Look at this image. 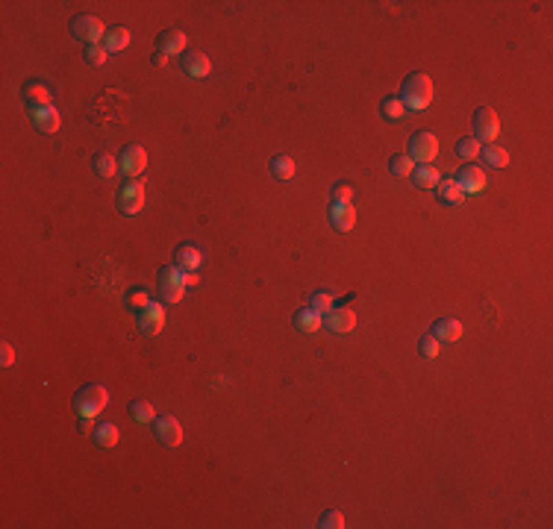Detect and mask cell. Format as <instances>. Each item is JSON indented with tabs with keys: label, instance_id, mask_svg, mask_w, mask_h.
<instances>
[{
	"label": "cell",
	"instance_id": "cell-1",
	"mask_svg": "<svg viewBox=\"0 0 553 529\" xmlns=\"http://www.w3.org/2000/svg\"><path fill=\"white\" fill-rule=\"evenodd\" d=\"M401 103L412 112H424L433 103V80L427 74H409L401 88Z\"/></svg>",
	"mask_w": 553,
	"mask_h": 529
},
{
	"label": "cell",
	"instance_id": "cell-2",
	"mask_svg": "<svg viewBox=\"0 0 553 529\" xmlns=\"http://www.w3.org/2000/svg\"><path fill=\"white\" fill-rule=\"evenodd\" d=\"M109 403V388L101 382H88L83 385L74 397V406H77V415L80 417H97Z\"/></svg>",
	"mask_w": 553,
	"mask_h": 529
},
{
	"label": "cell",
	"instance_id": "cell-3",
	"mask_svg": "<svg viewBox=\"0 0 553 529\" xmlns=\"http://www.w3.org/2000/svg\"><path fill=\"white\" fill-rule=\"evenodd\" d=\"M474 132H477L480 145H492V141L501 136V121H497V112L492 106H480L474 112Z\"/></svg>",
	"mask_w": 553,
	"mask_h": 529
},
{
	"label": "cell",
	"instance_id": "cell-4",
	"mask_svg": "<svg viewBox=\"0 0 553 529\" xmlns=\"http://www.w3.org/2000/svg\"><path fill=\"white\" fill-rule=\"evenodd\" d=\"M439 153V138L433 136V132H415L412 138H409V153L406 156L418 162V165H430L436 159Z\"/></svg>",
	"mask_w": 553,
	"mask_h": 529
},
{
	"label": "cell",
	"instance_id": "cell-5",
	"mask_svg": "<svg viewBox=\"0 0 553 529\" xmlns=\"http://www.w3.org/2000/svg\"><path fill=\"white\" fill-rule=\"evenodd\" d=\"M71 32L80 41H86V44H101L103 39H106V27H103V21L101 18H94V15H77L74 21H71Z\"/></svg>",
	"mask_w": 553,
	"mask_h": 529
},
{
	"label": "cell",
	"instance_id": "cell-6",
	"mask_svg": "<svg viewBox=\"0 0 553 529\" xmlns=\"http://www.w3.org/2000/svg\"><path fill=\"white\" fill-rule=\"evenodd\" d=\"M118 209L124 215H139L141 209H145V183L130 180L124 189L118 191Z\"/></svg>",
	"mask_w": 553,
	"mask_h": 529
},
{
	"label": "cell",
	"instance_id": "cell-7",
	"mask_svg": "<svg viewBox=\"0 0 553 529\" xmlns=\"http://www.w3.org/2000/svg\"><path fill=\"white\" fill-rule=\"evenodd\" d=\"M118 165H121V174H127L130 180H139L141 171L148 168V153H145V147H141V145H127L124 150H121Z\"/></svg>",
	"mask_w": 553,
	"mask_h": 529
},
{
	"label": "cell",
	"instance_id": "cell-8",
	"mask_svg": "<svg viewBox=\"0 0 553 529\" xmlns=\"http://www.w3.org/2000/svg\"><path fill=\"white\" fill-rule=\"evenodd\" d=\"M324 326L336 335H348L356 326V312L350 306H333L330 312H324Z\"/></svg>",
	"mask_w": 553,
	"mask_h": 529
},
{
	"label": "cell",
	"instance_id": "cell-9",
	"mask_svg": "<svg viewBox=\"0 0 553 529\" xmlns=\"http://www.w3.org/2000/svg\"><path fill=\"white\" fill-rule=\"evenodd\" d=\"M153 433H157V438L162 441L165 447L183 444V424L177 421L174 415H159L157 421H153Z\"/></svg>",
	"mask_w": 553,
	"mask_h": 529
},
{
	"label": "cell",
	"instance_id": "cell-10",
	"mask_svg": "<svg viewBox=\"0 0 553 529\" xmlns=\"http://www.w3.org/2000/svg\"><path fill=\"white\" fill-rule=\"evenodd\" d=\"M139 329H141L145 335H159L162 329H165V309H162L157 300H150V303L139 312Z\"/></svg>",
	"mask_w": 553,
	"mask_h": 529
},
{
	"label": "cell",
	"instance_id": "cell-11",
	"mask_svg": "<svg viewBox=\"0 0 553 529\" xmlns=\"http://www.w3.org/2000/svg\"><path fill=\"white\" fill-rule=\"evenodd\" d=\"M30 118H32V127L39 132H57L62 127V118H59L57 106H36V109H30Z\"/></svg>",
	"mask_w": 553,
	"mask_h": 529
},
{
	"label": "cell",
	"instance_id": "cell-12",
	"mask_svg": "<svg viewBox=\"0 0 553 529\" xmlns=\"http://www.w3.org/2000/svg\"><path fill=\"white\" fill-rule=\"evenodd\" d=\"M456 183H459V189L465 191V197L480 194L485 189V171H480L477 165H465V168L456 174Z\"/></svg>",
	"mask_w": 553,
	"mask_h": 529
},
{
	"label": "cell",
	"instance_id": "cell-13",
	"mask_svg": "<svg viewBox=\"0 0 553 529\" xmlns=\"http://www.w3.org/2000/svg\"><path fill=\"white\" fill-rule=\"evenodd\" d=\"M330 224L339 233H350L356 227V209H353V203H330Z\"/></svg>",
	"mask_w": 553,
	"mask_h": 529
},
{
	"label": "cell",
	"instance_id": "cell-14",
	"mask_svg": "<svg viewBox=\"0 0 553 529\" xmlns=\"http://www.w3.org/2000/svg\"><path fill=\"white\" fill-rule=\"evenodd\" d=\"M21 97L27 101V106L30 109H36V106H53L50 101V88L44 85V83H39V80H27L24 83V88H21Z\"/></svg>",
	"mask_w": 553,
	"mask_h": 529
},
{
	"label": "cell",
	"instance_id": "cell-15",
	"mask_svg": "<svg viewBox=\"0 0 553 529\" xmlns=\"http://www.w3.org/2000/svg\"><path fill=\"white\" fill-rule=\"evenodd\" d=\"M185 44H189L185 32H180V30H165L162 36L157 39V50H162L165 56H177V53L185 50Z\"/></svg>",
	"mask_w": 553,
	"mask_h": 529
},
{
	"label": "cell",
	"instance_id": "cell-16",
	"mask_svg": "<svg viewBox=\"0 0 553 529\" xmlns=\"http://www.w3.org/2000/svg\"><path fill=\"white\" fill-rule=\"evenodd\" d=\"M183 68H185V74H189L192 80H206V76L212 74V62H209L203 53H185Z\"/></svg>",
	"mask_w": 553,
	"mask_h": 529
},
{
	"label": "cell",
	"instance_id": "cell-17",
	"mask_svg": "<svg viewBox=\"0 0 553 529\" xmlns=\"http://www.w3.org/2000/svg\"><path fill=\"white\" fill-rule=\"evenodd\" d=\"M433 335L439 341H445V344H453V341L462 338V324L456 321V318H439V321L433 324Z\"/></svg>",
	"mask_w": 553,
	"mask_h": 529
},
{
	"label": "cell",
	"instance_id": "cell-18",
	"mask_svg": "<svg viewBox=\"0 0 553 529\" xmlns=\"http://www.w3.org/2000/svg\"><path fill=\"white\" fill-rule=\"evenodd\" d=\"M201 262H203V253L197 247H192V245H183V247L174 250V264L177 268H183V271H197L201 268Z\"/></svg>",
	"mask_w": 553,
	"mask_h": 529
},
{
	"label": "cell",
	"instance_id": "cell-19",
	"mask_svg": "<svg viewBox=\"0 0 553 529\" xmlns=\"http://www.w3.org/2000/svg\"><path fill=\"white\" fill-rule=\"evenodd\" d=\"M321 324H324V315L315 312V309H309V306H306V309H301V312H294V326L301 329V333H306V335L318 333Z\"/></svg>",
	"mask_w": 553,
	"mask_h": 529
},
{
	"label": "cell",
	"instance_id": "cell-20",
	"mask_svg": "<svg viewBox=\"0 0 553 529\" xmlns=\"http://www.w3.org/2000/svg\"><path fill=\"white\" fill-rule=\"evenodd\" d=\"M436 189H439V200H441V203H448V206H459V203H465V191H462V189H459V183H456V180H450V176H448V180H439Z\"/></svg>",
	"mask_w": 553,
	"mask_h": 529
},
{
	"label": "cell",
	"instance_id": "cell-21",
	"mask_svg": "<svg viewBox=\"0 0 553 529\" xmlns=\"http://www.w3.org/2000/svg\"><path fill=\"white\" fill-rule=\"evenodd\" d=\"M159 282H168V285H183V289H189V285H197V273L194 271H183L171 264V268H165L159 273Z\"/></svg>",
	"mask_w": 553,
	"mask_h": 529
},
{
	"label": "cell",
	"instance_id": "cell-22",
	"mask_svg": "<svg viewBox=\"0 0 553 529\" xmlns=\"http://www.w3.org/2000/svg\"><path fill=\"white\" fill-rule=\"evenodd\" d=\"M412 180H415L418 189H436L439 180H441V174L433 168V165H418V168L412 171Z\"/></svg>",
	"mask_w": 553,
	"mask_h": 529
},
{
	"label": "cell",
	"instance_id": "cell-23",
	"mask_svg": "<svg viewBox=\"0 0 553 529\" xmlns=\"http://www.w3.org/2000/svg\"><path fill=\"white\" fill-rule=\"evenodd\" d=\"M127 44H130V30H127V27H112V30H106L103 48H106L109 53H118V50H124Z\"/></svg>",
	"mask_w": 553,
	"mask_h": 529
},
{
	"label": "cell",
	"instance_id": "cell-24",
	"mask_svg": "<svg viewBox=\"0 0 553 529\" xmlns=\"http://www.w3.org/2000/svg\"><path fill=\"white\" fill-rule=\"evenodd\" d=\"M94 441L101 444L103 450H112L118 441H121V429L115 426V424H101L94 429Z\"/></svg>",
	"mask_w": 553,
	"mask_h": 529
},
{
	"label": "cell",
	"instance_id": "cell-25",
	"mask_svg": "<svg viewBox=\"0 0 553 529\" xmlns=\"http://www.w3.org/2000/svg\"><path fill=\"white\" fill-rule=\"evenodd\" d=\"M130 417L136 424H153L157 421V409H153L148 400H132L130 403Z\"/></svg>",
	"mask_w": 553,
	"mask_h": 529
},
{
	"label": "cell",
	"instance_id": "cell-26",
	"mask_svg": "<svg viewBox=\"0 0 553 529\" xmlns=\"http://www.w3.org/2000/svg\"><path fill=\"white\" fill-rule=\"evenodd\" d=\"M94 171L103 176V180H112V176L121 171V165H118V159L112 156V153H97L94 156Z\"/></svg>",
	"mask_w": 553,
	"mask_h": 529
},
{
	"label": "cell",
	"instance_id": "cell-27",
	"mask_svg": "<svg viewBox=\"0 0 553 529\" xmlns=\"http://www.w3.org/2000/svg\"><path fill=\"white\" fill-rule=\"evenodd\" d=\"M271 174L276 176V180H292L294 176V159L292 156H274Z\"/></svg>",
	"mask_w": 553,
	"mask_h": 529
},
{
	"label": "cell",
	"instance_id": "cell-28",
	"mask_svg": "<svg viewBox=\"0 0 553 529\" xmlns=\"http://www.w3.org/2000/svg\"><path fill=\"white\" fill-rule=\"evenodd\" d=\"M380 112H383L385 121H401L406 115V106L401 103V97H385L383 106H380Z\"/></svg>",
	"mask_w": 553,
	"mask_h": 529
},
{
	"label": "cell",
	"instance_id": "cell-29",
	"mask_svg": "<svg viewBox=\"0 0 553 529\" xmlns=\"http://www.w3.org/2000/svg\"><path fill=\"white\" fill-rule=\"evenodd\" d=\"M480 153H483V159L489 162L492 168H506V165H510V153H506L503 147H492L489 145V147H483Z\"/></svg>",
	"mask_w": 553,
	"mask_h": 529
},
{
	"label": "cell",
	"instance_id": "cell-30",
	"mask_svg": "<svg viewBox=\"0 0 553 529\" xmlns=\"http://www.w3.org/2000/svg\"><path fill=\"white\" fill-rule=\"evenodd\" d=\"M336 306V297L333 294H327V291H312L309 294V309H315V312H330V309Z\"/></svg>",
	"mask_w": 553,
	"mask_h": 529
},
{
	"label": "cell",
	"instance_id": "cell-31",
	"mask_svg": "<svg viewBox=\"0 0 553 529\" xmlns=\"http://www.w3.org/2000/svg\"><path fill=\"white\" fill-rule=\"evenodd\" d=\"M353 194H356L353 191V185L341 180V183H336L333 189H330V203H353Z\"/></svg>",
	"mask_w": 553,
	"mask_h": 529
},
{
	"label": "cell",
	"instance_id": "cell-32",
	"mask_svg": "<svg viewBox=\"0 0 553 529\" xmlns=\"http://www.w3.org/2000/svg\"><path fill=\"white\" fill-rule=\"evenodd\" d=\"M480 141L477 138H462L459 145H456V153H459V159H465V162H474L480 156Z\"/></svg>",
	"mask_w": 553,
	"mask_h": 529
},
{
	"label": "cell",
	"instance_id": "cell-33",
	"mask_svg": "<svg viewBox=\"0 0 553 529\" xmlns=\"http://www.w3.org/2000/svg\"><path fill=\"white\" fill-rule=\"evenodd\" d=\"M106 59H109V50L103 48V44H88V48H86V62H88V65L101 68Z\"/></svg>",
	"mask_w": 553,
	"mask_h": 529
},
{
	"label": "cell",
	"instance_id": "cell-34",
	"mask_svg": "<svg viewBox=\"0 0 553 529\" xmlns=\"http://www.w3.org/2000/svg\"><path fill=\"white\" fill-rule=\"evenodd\" d=\"M389 168H392V174H394V176H412V171H415V162L409 159V156H392Z\"/></svg>",
	"mask_w": 553,
	"mask_h": 529
},
{
	"label": "cell",
	"instance_id": "cell-35",
	"mask_svg": "<svg viewBox=\"0 0 553 529\" xmlns=\"http://www.w3.org/2000/svg\"><path fill=\"white\" fill-rule=\"evenodd\" d=\"M418 350H421L424 359H436L439 353H441V341L436 335H424L421 341H418Z\"/></svg>",
	"mask_w": 553,
	"mask_h": 529
},
{
	"label": "cell",
	"instance_id": "cell-36",
	"mask_svg": "<svg viewBox=\"0 0 553 529\" xmlns=\"http://www.w3.org/2000/svg\"><path fill=\"white\" fill-rule=\"evenodd\" d=\"M318 526L321 529H341V526H345V515L336 512V509H327L324 515L318 517Z\"/></svg>",
	"mask_w": 553,
	"mask_h": 529
},
{
	"label": "cell",
	"instance_id": "cell-37",
	"mask_svg": "<svg viewBox=\"0 0 553 529\" xmlns=\"http://www.w3.org/2000/svg\"><path fill=\"white\" fill-rule=\"evenodd\" d=\"M159 294L165 303H180L185 297V289L183 285H168V282H159Z\"/></svg>",
	"mask_w": 553,
	"mask_h": 529
},
{
	"label": "cell",
	"instance_id": "cell-38",
	"mask_svg": "<svg viewBox=\"0 0 553 529\" xmlns=\"http://www.w3.org/2000/svg\"><path fill=\"white\" fill-rule=\"evenodd\" d=\"M148 303H150V294H148L145 289H132V291L127 294V306L136 309V312H141V309H145Z\"/></svg>",
	"mask_w": 553,
	"mask_h": 529
},
{
	"label": "cell",
	"instance_id": "cell-39",
	"mask_svg": "<svg viewBox=\"0 0 553 529\" xmlns=\"http://www.w3.org/2000/svg\"><path fill=\"white\" fill-rule=\"evenodd\" d=\"M0 365H3V368H12L15 365V347L6 344V341L0 344Z\"/></svg>",
	"mask_w": 553,
	"mask_h": 529
},
{
	"label": "cell",
	"instance_id": "cell-40",
	"mask_svg": "<svg viewBox=\"0 0 553 529\" xmlns=\"http://www.w3.org/2000/svg\"><path fill=\"white\" fill-rule=\"evenodd\" d=\"M94 429H97V426H94V417H80V433H83V435H88V433L94 435Z\"/></svg>",
	"mask_w": 553,
	"mask_h": 529
},
{
	"label": "cell",
	"instance_id": "cell-41",
	"mask_svg": "<svg viewBox=\"0 0 553 529\" xmlns=\"http://www.w3.org/2000/svg\"><path fill=\"white\" fill-rule=\"evenodd\" d=\"M153 65H157V68H162V65H168V56H165L162 50H157V56H153Z\"/></svg>",
	"mask_w": 553,
	"mask_h": 529
}]
</instances>
